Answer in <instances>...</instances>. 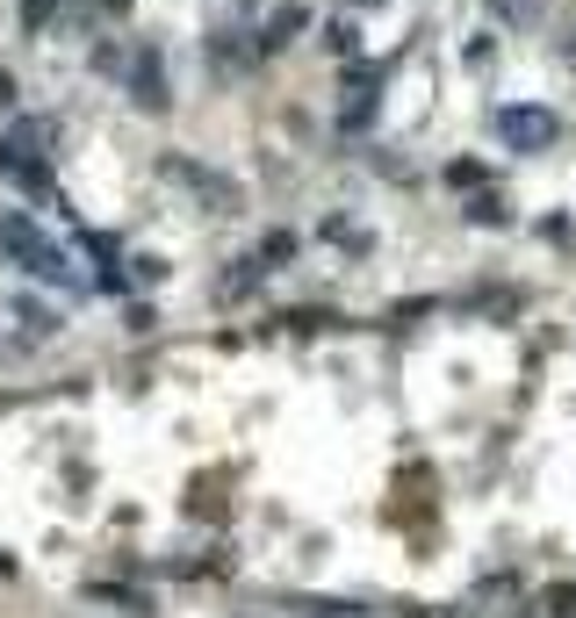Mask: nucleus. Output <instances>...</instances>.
<instances>
[{"instance_id":"f257e3e1","label":"nucleus","mask_w":576,"mask_h":618,"mask_svg":"<svg viewBox=\"0 0 576 618\" xmlns=\"http://www.w3.org/2000/svg\"><path fill=\"white\" fill-rule=\"evenodd\" d=\"M0 245L22 259V274H36V281H72L66 252H58V245L30 224V216H0Z\"/></svg>"},{"instance_id":"f03ea898","label":"nucleus","mask_w":576,"mask_h":618,"mask_svg":"<svg viewBox=\"0 0 576 618\" xmlns=\"http://www.w3.org/2000/svg\"><path fill=\"white\" fill-rule=\"evenodd\" d=\"M497 138L512 144V152H548V144L562 138V116L555 108H497Z\"/></svg>"},{"instance_id":"7ed1b4c3","label":"nucleus","mask_w":576,"mask_h":618,"mask_svg":"<svg viewBox=\"0 0 576 618\" xmlns=\"http://www.w3.org/2000/svg\"><path fill=\"white\" fill-rule=\"evenodd\" d=\"M166 173H174V180H188L195 194H202V202L216 209V216H231V209H238V188H231L224 173H210V166H195V158H166Z\"/></svg>"},{"instance_id":"20e7f679","label":"nucleus","mask_w":576,"mask_h":618,"mask_svg":"<svg viewBox=\"0 0 576 618\" xmlns=\"http://www.w3.org/2000/svg\"><path fill=\"white\" fill-rule=\"evenodd\" d=\"M130 102L144 108V116H166V72H158V51H138V66H130Z\"/></svg>"},{"instance_id":"39448f33","label":"nucleus","mask_w":576,"mask_h":618,"mask_svg":"<svg viewBox=\"0 0 576 618\" xmlns=\"http://www.w3.org/2000/svg\"><path fill=\"white\" fill-rule=\"evenodd\" d=\"M303 29H310V8H303V0H281L274 15H267V29H260V51H289Z\"/></svg>"},{"instance_id":"423d86ee","label":"nucleus","mask_w":576,"mask_h":618,"mask_svg":"<svg viewBox=\"0 0 576 618\" xmlns=\"http://www.w3.org/2000/svg\"><path fill=\"white\" fill-rule=\"evenodd\" d=\"M490 15L505 22V29H533L541 22V0H490Z\"/></svg>"},{"instance_id":"0eeeda50","label":"nucleus","mask_w":576,"mask_h":618,"mask_svg":"<svg viewBox=\"0 0 576 618\" xmlns=\"http://www.w3.org/2000/svg\"><path fill=\"white\" fill-rule=\"evenodd\" d=\"M325 44H332V51H339V58H353V51H361V29H353V22H346V15H339V22H332V29H325Z\"/></svg>"},{"instance_id":"6e6552de","label":"nucleus","mask_w":576,"mask_h":618,"mask_svg":"<svg viewBox=\"0 0 576 618\" xmlns=\"http://www.w3.org/2000/svg\"><path fill=\"white\" fill-rule=\"evenodd\" d=\"M274 259H296V238H289V230H274V238L260 245V266H274Z\"/></svg>"},{"instance_id":"1a4fd4ad","label":"nucleus","mask_w":576,"mask_h":618,"mask_svg":"<svg viewBox=\"0 0 576 618\" xmlns=\"http://www.w3.org/2000/svg\"><path fill=\"white\" fill-rule=\"evenodd\" d=\"M51 8H58V0H22V29H44V22H51Z\"/></svg>"},{"instance_id":"9d476101","label":"nucleus","mask_w":576,"mask_h":618,"mask_svg":"<svg viewBox=\"0 0 576 618\" xmlns=\"http://www.w3.org/2000/svg\"><path fill=\"white\" fill-rule=\"evenodd\" d=\"M555 58H562V66H576V22H569V29L555 36Z\"/></svg>"},{"instance_id":"9b49d317","label":"nucleus","mask_w":576,"mask_h":618,"mask_svg":"<svg viewBox=\"0 0 576 618\" xmlns=\"http://www.w3.org/2000/svg\"><path fill=\"white\" fill-rule=\"evenodd\" d=\"M0 173H15V144L8 138H0Z\"/></svg>"},{"instance_id":"f8f14e48","label":"nucleus","mask_w":576,"mask_h":618,"mask_svg":"<svg viewBox=\"0 0 576 618\" xmlns=\"http://www.w3.org/2000/svg\"><path fill=\"white\" fill-rule=\"evenodd\" d=\"M102 8H108V15H130V0H102Z\"/></svg>"},{"instance_id":"ddd939ff","label":"nucleus","mask_w":576,"mask_h":618,"mask_svg":"<svg viewBox=\"0 0 576 618\" xmlns=\"http://www.w3.org/2000/svg\"><path fill=\"white\" fill-rule=\"evenodd\" d=\"M353 8H367V0H353Z\"/></svg>"}]
</instances>
